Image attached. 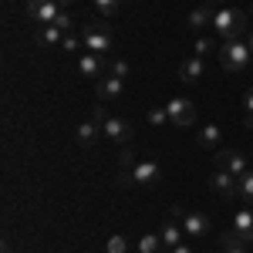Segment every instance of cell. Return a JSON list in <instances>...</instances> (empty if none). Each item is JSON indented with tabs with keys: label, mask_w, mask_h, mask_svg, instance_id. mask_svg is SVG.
Listing matches in <instances>:
<instances>
[{
	"label": "cell",
	"mask_w": 253,
	"mask_h": 253,
	"mask_svg": "<svg viewBox=\"0 0 253 253\" xmlns=\"http://www.w3.org/2000/svg\"><path fill=\"white\" fill-rule=\"evenodd\" d=\"M105 253H128V240L125 236H108V247H105Z\"/></svg>",
	"instance_id": "4316f807"
},
{
	"label": "cell",
	"mask_w": 253,
	"mask_h": 253,
	"mask_svg": "<svg viewBox=\"0 0 253 253\" xmlns=\"http://www.w3.org/2000/svg\"><path fill=\"white\" fill-rule=\"evenodd\" d=\"M213 3H203V7H196L193 14H189V17H186V24H189V27H193V31H203V27H206V24H213Z\"/></svg>",
	"instance_id": "ac0fdd59"
},
{
	"label": "cell",
	"mask_w": 253,
	"mask_h": 253,
	"mask_svg": "<svg viewBox=\"0 0 253 253\" xmlns=\"http://www.w3.org/2000/svg\"><path fill=\"white\" fill-rule=\"evenodd\" d=\"M162 247H166V243H162L159 233H145L142 240H138V253H159Z\"/></svg>",
	"instance_id": "7402d4cb"
},
{
	"label": "cell",
	"mask_w": 253,
	"mask_h": 253,
	"mask_svg": "<svg viewBox=\"0 0 253 253\" xmlns=\"http://www.w3.org/2000/svg\"><path fill=\"white\" fill-rule=\"evenodd\" d=\"M61 41H64V31H61V27H54V24H41L38 44H44V47H61Z\"/></svg>",
	"instance_id": "d6986e66"
},
{
	"label": "cell",
	"mask_w": 253,
	"mask_h": 253,
	"mask_svg": "<svg viewBox=\"0 0 253 253\" xmlns=\"http://www.w3.org/2000/svg\"><path fill=\"white\" fill-rule=\"evenodd\" d=\"M210 3H213V7H226L230 0H210Z\"/></svg>",
	"instance_id": "1f68e13d"
},
{
	"label": "cell",
	"mask_w": 253,
	"mask_h": 253,
	"mask_svg": "<svg viewBox=\"0 0 253 253\" xmlns=\"http://www.w3.org/2000/svg\"><path fill=\"white\" fill-rule=\"evenodd\" d=\"M247 44H250V51H253V31H250V34H247Z\"/></svg>",
	"instance_id": "d6a6232c"
},
{
	"label": "cell",
	"mask_w": 253,
	"mask_h": 253,
	"mask_svg": "<svg viewBox=\"0 0 253 253\" xmlns=\"http://www.w3.org/2000/svg\"><path fill=\"white\" fill-rule=\"evenodd\" d=\"M216 54H219L223 71H230V75H243V71L250 68V61H253V51L243 38L240 41H223V47H219Z\"/></svg>",
	"instance_id": "7a4b0ae2"
},
{
	"label": "cell",
	"mask_w": 253,
	"mask_h": 253,
	"mask_svg": "<svg viewBox=\"0 0 253 253\" xmlns=\"http://www.w3.org/2000/svg\"><path fill=\"white\" fill-rule=\"evenodd\" d=\"M122 91H125V78H115V75H105V78L95 81V95L101 105H108V101H115V98H122Z\"/></svg>",
	"instance_id": "9c48e42d"
},
{
	"label": "cell",
	"mask_w": 253,
	"mask_h": 253,
	"mask_svg": "<svg viewBox=\"0 0 253 253\" xmlns=\"http://www.w3.org/2000/svg\"><path fill=\"white\" fill-rule=\"evenodd\" d=\"M206 75V58H186L179 64V81H186V84H196V81Z\"/></svg>",
	"instance_id": "7c38bea8"
},
{
	"label": "cell",
	"mask_w": 253,
	"mask_h": 253,
	"mask_svg": "<svg viewBox=\"0 0 253 253\" xmlns=\"http://www.w3.org/2000/svg\"><path fill=\"white\" fill-rule=\"evenodd\" d=\"M213 31L219 34L223 41H240L243 31H247V14L236 10V7H216L213 10Z\"/></svg>",
	"instance_id": "6da1fadb"
},
{
	"label": "cell",
	"mask_w": 253,
	"mask_h": 253,
	"mask_svg": "<svg viewBox=\"0 0 253 253\" xmlns=\"http://www.w3.org/2000/svg\"><path fill=\"white\" fill-rule=\"evenodd\" d=\"M81 47V38H75V34H64V41H61V51H68V54H75Z\"/></svg>",
	"instance_id": "f1b7e54d"
},
{
	"label": "cell",
	"mask_w": 253,
	"mask_h": 253,
	"mask_svg": "<svg viewBox=\"0 0 253 253\" xmlns=\"http://www.w3.org/2000/svg\"><path fill=\"white\" fill-rule=\"evenodd\" d=\"M219 243H223V253H250V243H247V240H240L236 233L219 236Z\"/></svg>",
	"instance_id": "44dd1931"
},
{
	"label": "cell",
	"mask_w": 253,
	"mask_h": 253,
	"mask_svg": "<svg viewBox=\"0 0 253 253\" xmlns=\"http://www.w3.org/2000/svg\"><path fill=\"white\" fill-rule=\"evenodd\" d=\"M81 47L88 51V54H108L112 47H115V38H112V31L108 27H84L81 31Z\"/></svg>",
	"instance_id": "5b68a950"
},
{
	"label": "cell",
	"mask_w": 253,
	"mask_h": 253,
	"mask_svg": "<svg viewBox=\"0 0 253 253\" xmlns=\"http://www.w3.org/2000/svg\"><path fill=\"white\" fill-rule=\"evenodd\" d=\"M95 7H98L101 17H115L118 7H122V0H95Z\"/></svg>",
	"instance_id": "484cf974"
},
{
	"label": "cell",
	"mask_w": 253,
	"mask_h": 253,
	"mask_svg": "<svg viewBox=\"0 0 253 253\" xmlns=\"http://www.w3.org/2000/svg\"><path fill=\"white\" fill-rule=\"evenodd\" d=\"M149 122H152V125H172V122H169V112H166V105H162V108H149Z\"/></svg>",
	"instance_id": "83f0119b"
},
{
	"label": "cell",
	"mask_w": 253,
	"mask_h": 253,
	"mask_svg": "<svg viewBox=\"0 0 253 253\" xmlns=\"http://www.w3.org/2000/svg\"><path fill=\"white\" fill-rule=\"evenodd\" d=\"M159 253H169V247H162V250H159Z\"/></svg>",
	"instance_id": "e575fe53"
},
{
	"label": "cell",
	"mask_w": 253,
	"mask_h": 253,
	"mask_svg": "<svg viewBox=\"0 0 253 253\" xmlns=\"http://www.w3.org/2000/svg\"><path fill=\"white\" fill-rule=\"evenodd\" d=\"M71 0H27V17L38 24H54L68 10Z\"/></svg>",
	"instance_id": "277c9868"
},
{
	"label": "cell",
	"mask_w": 253,
	"mask_h": 253,
	"mask_svg": "<svg viewBox=\"0 0 253 253\" xmlns=\"http://www.w3.org/2000/svg\"><path fill=\"white\" fill-rule=\"evenodd\" d=\"M169 253H193V247H186V243H179V247H169Z\"/></svg>",
	"instance_id": "4dcf8cb0"
},
{
	"label": "cell",
	"mask_w": 253,
	"mask_h": 253,
	"mask_svg": "<svg viewBox=\"0 0 253 253\" xmlns=\"http://www.w3.org/2000/svg\"><path fill=\"white\" fill-rule=\"evenodd\" d=\"M159 236H162V243H166V247H179V243H182V236H186V230L179 226V219H175V216H169V219L162 223Z\"/></svg>",
	"instance_id": "9a60e30c"
},
{
	"label": "cell",
	"mask_w": 253,
	"mask_h": 253,
	"mask_svg": "<svg viewBox=\"0 0 253 253\" xmlns=\"http://www.w3.org/2000/svg\"><path fill=\"white\" fill-rule=\"evenodd\" d=\"M91 122H98V125H101V135L112 138L115 145H128V142H132V125H128L125 118H118V115H108L105 105H95V118H91Z\"/></svg>",
	"instance_id": "3957f363"
},
{
	"label": "cell",
	"mask_w": 253,
	"mask_h": 253,
	"mask_svg": "<svg viewBox=\"0 0 253 253\" xmlns=\"http://www.w3.org/2000/svg\"><path fill=\"white\" fill-rule=\"evenodd\" d=\"M166 112H169L172 128H193L196 108H193V101H189V98H169V101H166Z\"/></svg>",
	"instance_id": "8992f818"
},
{
	"label": "cell",
	"mask_w": 253,
	"mask_h": 253,
	"mask_svg": "<svg viewBox=\"0 0 253 253\" xmlns=\"http://www.w3.org/2000/svg\"><path fill=\"white\" fill-rule=\"evenodd\" d=\"M213 159H216V169H226V172L236 175V179L243 172H250V159L243 156V152H236V149H216Z\"/></svg>",
	"instance_id": "52a82bcc"
},
{
	"label": "cell",
	"mask_w": 253,
	"mask_h": 253,
	"mask_svg": "<svg viewBox=\"0 0 253 253\" xmlns=\"http://www.w3.org/2000/svg\"><path fill=\"white\" fill-rule=\"evenodd\" d=\"M182 230H186V236H210V216L199 210L182 213Z\"/></svg>",
	"instance_id": "8fae6325"
},
{
	"label": "cell",
	"mask_w": 253,
	"mask_h": 253,
	"mask_svg": "<svg viewBox=\"0 0 253 253\" xmlns=\"http://www.w3.org/2000/svg\"><path fill=\"white\" fill-rule=\"evenodd\" d=\"M243 128H253V88L243 95Z\"/></svg>",
	"instance_id": "d4e9b609"
},
{
	"label": "cell",
	"mask_w": 253,
	"mask_h": 253,
	"mask_svg": "<svg viewBox=\"0 0 253 253\" xmlns=\"http://www.w3.org/2000/svg\"><path fill=\"white\" fill-rule=\"evenodd\" d=\"M213 51H219L210 38H196V44H193V54L196 58H206V54H213Z\"/></svg>",
	"instance_id": "cb8c5ba5"
},
{
	"label": "cell",
	"mask_w": 253,
	"mask_h": 253,
	"mask_svg": "<svg viewBox=\"0 0 253 253\" xmlns=\"http://www.w3.org/2000/svg\"><path fill=\"white\" fill-rule=\"evenodd\" d=\"M98 135H101V125H98V122H81L78 128H75V138H78L81 149H91Z\"/></svg>",
	"instance_id": "2e32d148"
},
{
	"label": "cell",
	"mask_w": 253,
	"mask_h": 253,
	"mask_svg": "<svg viewBox=\"0 0 253 253\" xmlns=\"http://www.w3.org/2000/svg\"><path fill=\"white\" fill-rule=\"evenodd\" d=\"M159 179H162V169H159V162H152V159H135L128 166V182H135V186H152Z\"/></svg>",
	"instance_id": "ba28073f"
},
{
	"label": "cell",
	"mask_w": 253,
	"mask_h": 253,
	"mask_svg": "<svg viewBox=\"0 0 253 253\" xmlns=\"http://www.w3.org/2000/svg\"><path fill=\"white\" fill-rule=\"evenodd\" d=\"M0 253H10V243H3V250H0Z\"/></svg>",
	"instance_id": "836d02e7"
},
{
	"label": "cell",
	"mask_w": 253,
	"mask_h": 253,
	"mask_svg": "<svg viewBox=\"0 0 253 253\" xmlns=\"http://www.w3.org/2000/svg\"><path fill=\"white\" fill-rule=\"evenodd\" d=\"M210 186H213L219 196L233 199V196H236V175H230L226 169H216V172H210Z\"/></svg>",
	"instance_id": "4fadbf2b"
},
{
	"label": "cell",
	"mask_w": 253,
	"mask_h": 253,
	"mask_svg": "<svg viewBox=\"0 0 253 253\" xmlns=\"http://www.w3.org/2000/svg\"><path fill=\"white\" fill-rule=\"evenodd\" d=\"M196 142H199L203 149H210V152H216V149H219V142H223V128H219V125H206V128H199V135H196Z\"/></svg>",
	"instance_id": "e0dca14e"
},
{
	"label": "cell",
	"mask_w": 253,
	"mask_h": 253,
	"mask_svg": "<svg viewBox=\"0 0 253 253\" xmlns=\"http://www.w3.org/2000/svg\"><path fill=\"white\" fill-rule=\"evenodd\" d=\"M236 196H240L247 206H253V169H250V172H243L240 179H236Z\"/></svg>",
	"instance_id": "ffe728a7"
},
{
	"label": "cell",
	"mask_w": 253,
	"mask_h": 253,
	"mask_svg": "<svg viewBox=\"0 0 253 253\" xmlns=\"http://www.w3.org/2000/svg\"><path fill=\"white\" fill-rule=\"evenodd\" d=\"M250 17H253V0H250Z\"/></svg>",
	"instance_id": "d590c367"
},
{
	"label": "cell",
	"mask_w": 253,
	"mask_h": 253,
	"mask_svg": "<svg viewBox=\"0 0 253 253\" xmlns=\"http://www.w3.org/2000/svg\"><path fill=\"white\" fill-rule=\"evenodd\" d=\"M78 75H84V78H105V75H108V61L101 58V54H88V51H84V54H81L78 58Z\"/></svg>",
	"instance_id": "30bf717a"
},
{
	"label": "cell",
	"mask_w": 253,
	"mask_h": 253,
	"mask_svg": "<svg viewBox=\"0 0 253 253\" xmlns=\"http://www.w3.org/2000/svg\"><path fill=\"white\" fill-rule=\"evenodd\" d=\"M233 233L240 236V240L253 243V210H236V216H233Z\"/></svg>",
	"instance_id": "5bb4252c"
},
{
	"label": "cell",
	"mask_w": 253,
	"mask_h": 253,
	"mask_svg": "<svg viewBox=\"0 0 253 253\" xmlns=\"http://www.w3.org/2000/svg\"><path fill=\"white\" fill-rule=\"evenodd\" d=\"M128 71H132V64H128L125 58L108 61V75H115V78H128Z\"/></svg>",
	"instance_id": "603a6c76"
},
{
	"label": "cell",
	"mask_w": 253,
	"mask_h": 253,
	"mask_svg": "<svg viewBox=\"0 0 253 253\" xmlns=\"http://www.w3.org/2000/svg\"><path fill=\"white\" fill-rule=\"evenodd\" d=\"M71 24H75V20H71V14H68V10H64V14H61V17L54 20V27H61V31H64V34H68V31H71Z\"/></svg>",
	"instance_id": "f546056e"
}]
</instances>
